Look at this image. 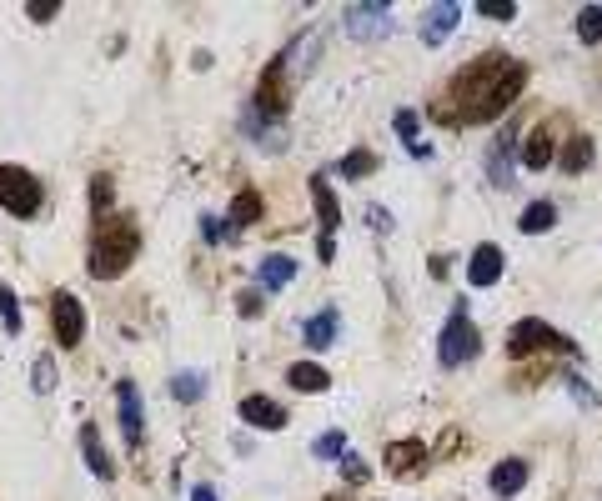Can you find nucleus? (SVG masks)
<instances>
[{"label": "nucleus", "mask_w": 602, "mask_h": 501, "mask_svg": "<svg viewBox=\"0 0 602 501\" xmlns=\"http://www.w3.org/2000/svg\"><path fill=\"white\" fill-rule=\"evenodd\" d=\"M552 161H557V146H552V126L542 121V126H537V131L527 136V151H522V166H527V171H547Z\"/></svg>", "instance_id": "4468645a"}, {"label": "nucleus", "mask_w": 602, "mask_h": 501, "mask_svg": "<svg viewBox=\"0 0 602 501\" xmlns=\"http://www.w3.org/2000/svg\"><path fill=\"white\" fill-rule=\"evenodd\" d=\"M532 351H557V356H577V341L572 336H562L557 326H547V321H517L512 326V336H507V356L512 361H527Z\"/></svg>", "instance_id": "7ed1b4c3"}, {"label": "nucleus", "mask_w": 602, "mask_h": 501, "mask_svg": "<svg viewBox=\"0 0 602 501\" xmlns=\"http://www.w3.org/2000/svg\"><path fill=\"white\" fill-rule=\"evenodd\" d=\"M81 451H86V466L101 476V481H116V466H111V456H106V446H101V431L86 421L81 426Z\"/></svg>", "instance_id": "dca6fc26"}, {"label": "nucleus", "mask_w": 602, "mask_h": 501, "mask_svg": "<svg viewBox=\"0 0 602 501\" xmlns=\"http://www.w3.org/2000/svg\"><path fill=\"white\" fill-rule=\"evenodd\" d=\"M116 401H121V431H126V446L141 451V441H146V411H141V391H136V381H121V386H116Z\"/></svg>", "instance_id": "1a4fd4ad"}, {"label": "nucleus", "mask_w": 602, "mask_h": 501, "mask_svg": "<svg viewBox=\"0 0 602 501\" xmlns=\"http://www.w3.org/2000/svg\"><path fill=\"white\" fill-rule=\"evenodd\" d=\"M91 206H96V216L111 211V176H96V181H91Z\"/></svg>", "instance_id": "473e14b6"}, {"label": "nucleus", "mask_w": 602, "mask_h": 501, "mask_svg": "<svg viewBox=\"0 0 602 501\" xmlns=\"http://www.w3.org/2000/svg\"><path fill=\"white\" fill-rule=\"evenodd\" d=\"M0 316H6V331L11 336H21V301H16V291L0 281Z\"/></svg>", "instance_id": "c756f323"}, {"label": "nucleus", "mask_w": 602, "mask_h": 501, "mask_svg": "<svg viewBox=\"0 0 602 501\" xmlns=\"http://www.w3.org/2000/svg\"><path fill=\"white\" fill-rule=\"evenodd\" d=\"M201 231H206V241H211V246H231L236 221H216V216H206V221H201Z\"/></svg>", "instance_id": "2f4dec72"}, {"label": "nucleus", "mask_w": 602, "mask_h": 501, "mask_svg": "<svg viewBox=\"0 0 602 501\" xmlns=\"http://www.w3.org/2000/svg\"><path fill=\"white\" fill-rule=\"evenodd\" d=\"M492 181L512 186V121H502V136L492 141Z\"/></svg>", "instance_id": "6ab92c4d"}, {"label": "nucleus", "mask_w": 602, "mask_h": 501, "mask_svg": "<svg viewBox=\"0 0 602 501\" xmlns=\"http://www.w3.org/2000/svg\"><path fill=\"white\" fill-rule=\"evenodd\" d=\"M51 331H56V341L71 351V346H81V336H86V311H81V301L71 296V291H56L51 296Z\"/></svg>", "instance_id": "6e6552de"}, {"label": "nucleus", "mask_w": 602, "mask_h": 501, "mask_svg": "<svg viewBox=\"0 0 602 501\" xmlns=\"http://www.w3.org/2000/svg\"><path fill=\"white\" fill-rule=\"evenodd\" d=\"M567 386H572V396H577V401H582V406H592V401H597V391H592V386H587V381H577V376H572V381H567Z\"/></svg>", "instance_id": "f704fd0d"}, {"label": "nucleus", "mask_w": 602, "mask_h": 501, "mask_svg": "<svg viewBox=\"0 0 602 501\" xmlns=\"http://www.w3.org/2000/svg\"><path fill=\"white\" fill-rule=\"evenodd\" d=\"M312 201H317V221H322V236H317V256L332 261L337 256V221H342V206L327 186V176H312Z\"/></svg>", "instance_id": "423d86ee"}, {"label": "nucleus", "mask_w": 602, "mask_h": 501, "mask_svg": "<svg viewBox=\"0 0 602 501\" xmlns=\"http://www.w3.org/2000/svg\"><path fill=\"white\" fill-rule=\"evenodd\" d=\"M191 501H216V491H211V486H196V491H191Z\"/></svg>", "instance_id": "e433bc0d"}, {"label": "nucleus", "mask_w": 602, "mask_h": 501, "mask_svg": "<svg viewBox=\"0 0 602 501\" xmlns=\"http://www.w3.org/2000/svg\"><path fill=\"white\" fill-rule=\"evenodd\" d=\"M261 211H266V201H261V191H236V206H231V221L236 226H251V221H261Z\"/></svg>", "instance_id": "b1692460"}, {"label": "nucleus", "mask_w": 602, "mask_h": 501, "mask_svg": "<svg viewBox=\"0 0 602 501\" xmlns=\"http://www.w3.org/2000/svg\"><path fill=\"white\" fill-rule=\"evenodd\" d=\"M497 276H502V251L497 246H477L472 261H467V281L472 286H492Z\"/></svg>", "instance_id": "2eb2a0df"}, {"label": "nucleus", "mask_w": 602, "mask_h": 501, "mask_svg": "<svg viewBox=\"0 0 602 501\" xmlns=\"http://www.w3.org/2000/svg\"><path fill=\"white\" fill-rule=\"evenodd\" d=\"M136 251H141V231H136V221H131V216H106V221L96 226V246H91V276H96V281H111V276H121V271L136 261Z\"/></svg>", "instance_id": "f03ea898"}, {"label": "nucleus", "mask_w": 602, "mask_h": 501, "mask_svg": "<svg viewBox=\"0 0 602 501\" xmlns=\"http://www.w3.org/2000/svg\"><path fill=\"white\" fill-rule=\"evenodd\" d=\"M552 221H557V206H552V201H532V206L522 211V221H517V226H522L527 236H537V231H547Z\"/></svg>", "instance_id": "393cba45"}, {"label": "nucleus", "mask_w": 602, "mask_h": 501, "mask_svg": "<svg viewBox=\"0 0 602 501\" xmlns=\"http://www.w3.org/2000/svg\"><path fill=\"white\" fill-rule=\"evenodd\" d=\"M422 461H427V441H417V436H402V441L387 446V471H392V476H407V471H417Z\"/></svg>", "instance_id": "f8f14e48"}, {"label": "nucleus", "mask_w": 602, "mask_h": 501, "mask_svg": "<svg viewBox=\"0 0 602 501\" xmlns=\"http://www.w3.org/2000/svg\"><path fill=\"white\" fill-rule=\"evenodd\" d=\"M41 181L21 166H0V206H6L11 216H36L41 211Z\"/></svg>", "instance_id": "20e7f679"}, {"label": "nucleus", "mask_w": 602, "mask_h": 501, "mask_svg": "<svg viewBox=\"0 0 602 501\" xmlns=\"http://www.w3.org/2000/svg\"><path fill=\"white\" fill-rule=\"evenodd\" d=\"M457 21H462V6H457V0H442V6H432V11L422 16V41H427V46H442Z\"/></svg>", "instance_id": "9b49d317"}, {"label": "nucleus", "mask_w": 602, "mask_h": 501, "mask_svg": "<svg viewBox=\"0 0 602 501\" xmlns=\"http://www.w3.org/2000/svg\"><path fill=\"white\" fill-rule=\"evenodd\" d=\"M332 336H337V311L327 306V311H317L307 326H301V341H307L312 351H327L332 346Z\"/></svg>", "instance_id": "a211bd4d"}, {"label": "nucleus", "mask_w": 602, "mask_h": 501, "mask_svg": "<svg viewBox=\"0 0 602 501\" xmlns=\"http://www.w3.org/2000/svg\"><path fill=\"white\" fill-rule=\"evenodd\" d=\"M342 26H347L357 41H372L377 31L392 26V6H387V0H372V6H352V11H342Z\"/></svg>", "instance_id": "9d476101"}, {"label": "nucleus", "mask_w": 602, "mask_h": 501, "mask_svg": "<svg viewBox=\"0 0 602 501\" xmlns=\"http://www.w3.org/2000/svg\"><path fill=\"white\" fill-rule=\"evenodd\" d=\"M372 171H377V156H372V151H362V146H357V151H347V156H342V176L362 181V176H372Z\"/></svg>", "instance_id": "cd10ccee"}, {"label": "nucleus", "mask_w": 602, "mask_h": 501, "mask_svg": "<svg viewBox=\"0 0 602 501\" xmlns=\"http://www.w3.org/2000/svg\"><path fill=\"white\" fill-rule=\"evenodd\" d=\"M587 166H592V141L572 131V136H567V146H562V171H567V176H577V171H587Z\"/></svg>", "instance_id": "4be33fe9"}, {"label": "nucleus", "mask_w": 602, "mask_h": 501, "mask_svg": "<svg viewBox=\"0 0 602 501\" xmlns=\"http://www.w3.org/2000/svg\"><path fill=\"white\" fill-rule=\"evenodd\" d=\"M522 86H527V66L502 51H487L447 81V91L432 101V116L442 126H482L497 121L522 96Z\"/></svg>", "instance_id": "f257e3e1"}, {"label": "nucleus", "mask_w": 602, "mask_h": 501, "mask_svg": "<svg viewBox=\"0 0 602 501\" xmlns=\"http://www.w3.org/2000/svg\"><path fill=\"white\" fill-rule=\"evenodd\" d=\"M241 416H246L251 426H261V431H281V426H286V406H276L271 396H246V401H241Z\"/></svg>", "instance_id": "ddd939ff"}, {"label": "nucleus", "mask_w": 602, "mask_h": 501, "mask_svg": "<svg viewBox=\"0 0 602 501\" xmlns=\"http://www.w3.org/2000/svg\"><path fill=\"white\" fill-rule=\"evenodd\" d=\"M286 381H291L296 391H327V386H332V376H327L317 361H296V366L286 371Z\"/></svg>", "instance_id": "aec40b11"}, {"label": "nucleus", "mask_w": 602, "mask_h": 501, "mask_svg": "<svg viewBox=\"0 0 602 501\" xmlns=\"http://www.w3.org/2000/svg\"><path fill=\"white\" fill-rule=\"evenodd\" d=\"M577 36H582V46H602V6H582Z\"/></svg>", "instance_id": "bb28decb"}, {"label": "nucleus", "mask_w": 602, "mask_h": 501, "mask_svg": "<svg viewBox=\"0 0 602 501\" xmlns=\"http://www.w3.org/2000/svg\"><path fill=\"white\" fill-rule=\"evenodd\" d=\"M317 456H322V461L347 456V431H322V436H317Z\"/></svg>", "instance_id": "7c9ffc66"}, {"label": "nucleus", "mask_w": 602, "mask_h": 501, "mask_svg": "<svg viewBox=\"0 0 602 501\" xmlns=\"http://www.w3.org/2000/svg\"><path fill=\"white\" fill-rule=\"evenodd\" d=\"M392 126H397L402 146H407V151H412L417 161H427V156H432V151H427V141L417 136V111H397V121H392Z\"/></svg>", "instance_id": "5701e85b"}, {"label": "nucleus", "mask_w": 602, "mask_h": 501, "mask_svg": "<svg viewBox=\"0 0 602 501\" xmlns=\"http://www.w3.org/2000/svg\"><path fill=\"white\" fill-rule=\"evenodd\" d=\"M522 481H527V461H522V456H507V461L492 466V491H497V496H517Z\"/></svg>", "instance_id": "f3484780"}, {"label": "nucleus", "mask_w": 602, "mask_h": 501, "mask_svg": "<svg viewBox=\"0 0 602 501\" xmlns=\"http://www.w3.org/2000/svg\"><path fill=\"white\" fill-rule=\"evenodd\" d=\"M482 16H492V21H512V16H517V6H512V0H487Z\"/></svg>", "instance_id": "72a5a7b5"}, {"label": "nucleus", "mask_w": 602, "mask_h": 501, "mask_svg": "<svg viewBox=\"0 0 602 501\" xmlns=\"http://www.w3.org/2000/svg\"><path fill=\"white\" fill-rule=\"evenodd\" d=\"M477 326H472V316H467V306H457L452 311V321H447V331H442V346H437V356H442V366L447 371H457V366H467L472 356H477Z\"/></svg>", "instance_id": "39448f33"}, {"label": "nucleus", "mask_w": 602, "mask_h": 501, "mask_svg": "<svg viewBox=\"0 0 602 501\" xmlns=\"http://www.w3.org/2000/svg\"><path fill=\"white\" fill-rule=\"evenodd\" d=\"M291 276H296V261H291V256H266L261 271H256V281H261L266 291H281Z\"/></svg>", "instance_id": "412c9836"}, {"label": "nucleus", "mask_w": 602, "mask_h": 501, "mask_svg": "<svg viewBox=\"0 0 602 501\" xmlns=\"http://www.w3.org/2000/svg\"><path fill=\"white\" fill-rule=\"evenodd\" d=\"M201 391H206V381H201L196 371H181V376H171V396H176V401H201Z\"/></svg>", "instance_id": "c85d7f7f"}, {"label": "nucleus", "mask_w": 602, "mask_h": 501, "mask_svg": "<svg viewBox=\"0 0 602 501\" xmlns=\"http://www.w3.org/2000/svg\"><path fill=\"white\" fill-rule=\"evenodd\" d=\"M286 106H291V81H286V61L276 56L266 71H261V86H256V111L261 116H286Z\"/></svg>", "instance_id": "0eeeda50"}, {"label": "nucleus", "mask_w": 602, "mask_h": 501, "mask_svg": "<svg viewBox=\"0 0 602 501\" xmlns=\"http://www.w3.org/2000/svg\"><path fill=\"white\" fill-rule=\"evenodd\" d=\"M347 476H352V481H367V466H362L357 456H347Z\"/></svg>", "instance_id": "c9c22d12"}, {"label": "nucleus", "mask_w": 602, "mask_h": 501, "mask_svg": "<svg viewBox=\"0 0 602 501\" xmlns=\"http://www.w3.org/2000/svg\"><path fill=\"white\" fill-rule=\"evenodd\" d=\"M31 386H36V396H51V391H56V356H51V351H41V356H36Z\"/></svg>", "instance_id": "a878e982"}]
</instances>
